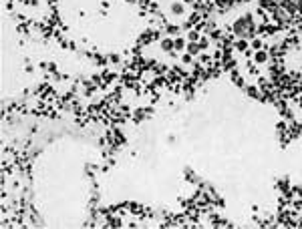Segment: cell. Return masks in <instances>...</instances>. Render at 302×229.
<instances>
[{"label":"cell","instance_id":"obj_1","mask_svg":"<svg viewBox=\"0 0 302 229\" xmlns=\"http://www.w3.org/2000/svg\"><path fill=\"white\" fill-rule=\"evenodd\" d=\"M234 30L238 34H252V30H254V26H252V16H244V18H240V20L236 22V26H234Z\"/></svg>","mask_w":302,"mask_h":229},{"label":"cell","instance_id":"obj_2","mask_svg":"<svg viewBox=\"0 0 302 229\" xmlns=\"http://www.w3.org/2000/svg\"><path fill=\"white\" fill-rule=\"evenodd\" d=\"M256 61L264 62V61H266V52H258V54H256Z\"/></svg>","mask_w":302,"mask_h":229},{"label":"cell","instance_id":"obj_3","mask_svg":"<svg viewBox=\"0 0 302 229\" xmlns=\"http://www.w3.org/2000/svg\"><path fill=\"white\" fill-rule=\"evenodd\" d=\"M171 44H173L171 40H163V42H161V46L165 48V50H169V48H171Z\"/></svg>","mask_w":302,"mask_h":229},{"label":"cell","instance_id":"obj_4","mask_svg":"<svg viewBox=\"0 0 302 229\" xmlns=\"http://www.w3.org/2000/svg\"><path fill=\"white\" fill-rule=\"evenodd\" d=\"M197 48H200V46H197L195 42H191V44H189V52H197Z\"/></svg>","mask_w":302,"mask_h":229},{"label":"cell","instance_id":"obj_5","mask_svg":"<svg viewBox=\"0 0 302 229\" xmlns=\"http://www.w3.org/2000/svg\"><path fill=\"white\" fill-rule=\"evenodd\" d=\"M181 10H183V8H181L179 4H173V12H179L181 14Z\"/></svg>","mask_w":302,"mask_h":229},{"label":"cell","instance_id":"obj_6","mask_svg":"<svg viewBox=\"0 0 302 229\" xmlns=\"http://www.w3.org/2000/svg\"><path fill=\"white\" fill-rule=\"evenodd\" d=\"M175 46L181 48V46H183V40H181V38H179V40H175Z\"/></svg>","mask_w":302,"mask_h":229}]
</instances>
